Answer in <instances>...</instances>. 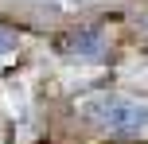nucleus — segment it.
I'll use <instances>...</instances> for the list:
<instances>
[{
	"label": "nucleus",
	"instance_id": "nucleus-1",
	"mask_svg": "<svg viewBox=\"0 0 148 144\" xmlns=\"http://www.w3.org/2000/svg\"><path fill=\"white\" fill-rule=\"evenodd\" d=\"M82 117L94 121L97 129L113 132V136H136V132L148 129V105H140V101H133V98H121V93L86 98Z\"/></svg>",
	"mask_w": 148,
	"mask_h": 144
},
{
	"label": "nucleus",
	"instance_id": "nucleus-3",
	"mask_svg": "<svg viewBox=\"0 0 148 144\" xmlns=\"http://www.w3.org/2000/svg\"><path fill=\"white\" fill-rule=\"evenodd\" d=\"M12 51H16V35H12L8 27H0V59H8Z\"/></svg>",
	"mask_w": 148,
	"mask_h": 144
},
{
	"label": "nucleus",
	"instance_id": "nucleus-2",
	"mask_svg": "<svg viewBox=\"0 0 148 144\" xmlns=\"http://www.w3.org/2000/svg\"><path fill=\"white\" fill-rule=\"evenodd\" d=\"M66 51L78 55V59H97L105 51V39H101V31H74L66 39Z\"/></svg>",
	"mask_w": 148,
	"mask_h": 144
}]
</instances>
